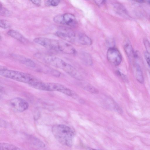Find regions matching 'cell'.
<instances>
[{"instance_id":"obj_1","label":"cell","mask_w":150,"mask_h":150,"mask_svg":"<svg viewBox=\"0 0 150 150\" xmlns=\"http://www.w3.org/2000/svg\"><path fill=\"white\" fill-rule=\"evenodd\" d=\"M35 56L40 61L62 70L73 78L82 79L81 75L74 67L59 57L39 53H36Z\"/></svg>"},{"instance_id":"obj_2","label":"cell","mask_w":150,"mask_h":150,"mask_svg":"<svg viewBox=\"0 0 150 150\" xmlns=\"http://www.w3.org/2000/svg\"><path fill=\"white\" fill-rule=\"evenodd\" d=\"M34 41L47 49L69 54L76 53L74 48L66 41L44 37L35 38Z\"/></svg>"},{"instance_id":"obj_3","label":"cell","mask_w":150,"mask_h":150,"mask_svg":"<svg viewBox=\"0 0 150 150\" xmlns=\"http://www.w3.org/2000/svg\"><path fill=\"white\" fill-rule=\"evenodd\" d=\"M52 132L61 144L68 147L72 146L75 132L71 128L64 125H55L52 127Z\"/></svg>"},{"instance_id":"obj_4","label":"cell","mask_w":150,"mask_h":150,"mask_svg":"<svg viewBox=\"0 0 150 150\" xmlns=\"http://www.w3.org/2000/svg\"><path fill=\"white\" fill-rule=\"evenodd\" d=\"M0 74L3 77L20 82L27 83L30 86L39 81L31 74L5 68L0 69Z\"/></svg>"},{"instance_id":"obj_5","label":"cell","mask_w":150,"mask_h":150,"mask_svg":"<svg viewBox=\"0 0 150 150\" xmlns=\"http://www.w3.org/2000/svg\"><path fill=\"white\" fill-rule=\"evenodd\" d=\"M30 86L35 88L41 90L60 92L72 97H75L76 95L74 92L59 83L43 82L39 81Z\"/></svg>"},{"instance_id":"obj_6","label":"cell","mask_w":150,"mask_h":150,"mask_svg":"<svg viewBox=\"0 0 150 150\" xmlns=\"http://www.w3.org/2000/svg\"><path fill=\"white\" fill-rule=\"evenodd\" d=\"M106 57L108 62L115 66L120 65L122 59L120 52L114 47L109 48L107 51Z\"/></svg>"},{"instance_id":"obj_7","label":"cell","mask_w":150,"mask_h":150,"mask_svg":"<svg viewBox=\"0 0 150 150\" xmlns=\"http://www.w3.org/2000/svg\"><path fill=\"white\" fill-rule=\"evenodd\" d=\"M56 35L63 40L71 42H76V37L75 33L71 30L65 28L57 31Z\"/></svg>"},{"instance_id":"obj_8","label":"cell","mask_w":150,"mask_h":150,"mask_svg":"<svg viewBox=\"0 0 150 150\" xmlns=\"http://www.w3.org/2000/svg\"><path fill=\"white\" fill-rule=\"evenodd\" d=\"M9 104L12 108L19 112H22L26 110L29 106L26 101L19 97L11 99L10 101Z\"/></svg>"},{"instance_id":"obj_9","label":"cell","mask_w":150,"mask_h":150,"mask_svg":"<svg viewBox=\"0 0 150 150\" xmlns=\"http://www.w3.org/2000/svg\"><path fill=\"white\" fill-rule=\"evenodd\" d=\"M124 48L127 57L131 59L135 57L134 53L131 42L128 39L124 41Z\"/></svg>"},{"instance_id":"obj_10","label":"cell","mask_w":150,"mask_h":150,"mask_svg":"<svg viewBox=\"0 0 150 150\" xmlns=\"http://www.w3.org/2000/svg\"><path fill=\"white\" fill-rule=\"evenodd\" d=\"M7 34L9 36L23 43H26L28 42L26 38L16 30H10L8 32Z\"/></svg>"},{"instance_id":"obj_11","label":"cell","mask_w":150,"mask_h":150,"mask_svg":"<svg viewBox=\"0 0 150 150\" xmlns=\"http://www.w3.org/2000/svg\"><path fill=\"white\" fill-rule=\"evenodd\" d=\"M63 24L70 26H74L76 24L75 16L72 14L66 13L63 15Z\"/></svg>"},{"instance_id":"obj_12","label":"cell","mask_w":150,"mask_h":150,"mask_svg":"<svg viewBox=\"0 0 150 150\" xmlns=\"http://www.w3.org/2000/svg\"><path fill=\"white\" fill-rule=\"evenodd\" d=\"M14 57L21 63L32 68L36 67V64L31 59L19 55H14Z\"/></svg>"},{"instance_id":"obj_13","label":"cell","mask_w":150,"mask_h":150,"mask_svg":"<svg viewBox=\"0 0 150 150\" xmlns=\"http://www.w3.org/2000/svg\"><path fill=\"white\" fill-rule=\"evenodd\" d=\"M77 42L85 45H90L92 44V41L89 37L86 35L81 34L77 36Z\"/></svg>"},{"instance_id":"obj_14","label":"cell","mask_w":150,"mask_h":150,"mask_svg":"<svg viewBox=\"0 0 150 150\" xmlns=\"http://www.w3.org/2000/svg\"><path fill=\"white\" fill-rule=\"evenodd\" d=\"M136 77L137 80L140 83L144 82V79L142 72L140 66L138 63L135 64Z\"/></svg>"},{"instance_id":"obj_15","label":"cell","mask_w":150,"mask_h":150,"mask_svg":"<svg viewBox=\"0 0 150 150\" xmlns=\"http://www.w3.org/2000/svg\"><path fill=\"white\" fill-rule=\"evenodd\" d=\"M17 146L10 144L1 143L0 144V150H19Z\"/></svg>"},{"instance_id":"obj_16","label":"cell","mask_w":150,"mask_h":150,"mask_svg":"<svg viewBox=\"0 0 150 150\" xmlns=\"http://www.w3.org/2000/svg\"><path fill=\"white\" fill-rule=\"evenodd\" d=\"M82 87L89 92L94 94H97L98 91L90 84L85 82L81 83Z\"/></svg>"},{"instance_id":"obj_17","label":"cell","mask_w":150,"mask_h":150,"mask_svg":"<svg viewBox=\"0 0 150 150\" xmlns=\"http://www.w3.org/2000/svg\"><path fill=\"white\" fill-rule=\"evenodd\" d=\"M11 24L7 21L4 20H1L0 21V27L6 29L11 27Z\"/></svg>"},{"instance_id":"obj_18","label":"cell","mask_w":150,"mask_h":150,"mask_svg":"<svg viewBox=\"0 0 150 150\" xmlns=\"http://www.w3.org/2000/svg\"><path fill=\"white\" fill-rule=\"evenodd\" d=\"M54 21L56 23L63 24V15H58L55 16Z\"/></svg>"},{"instance_id":"obj_19","label":"cell","mask_w":150,"mask_h":150,"mask_svg":"<svg viewBox=\"0 0 150 150\" xmlns=\"http://www.w3.org/2000/svg\"><path fill=\"white\" fill-rule=\"evenodd\" d=\"M144 58L148 65L150 72V52L148 51H146L144 54Z\"/></svg>"},{"instance_id":"obj_20","label":"cell","mask_w":150,"mask_h":150,"mask_svg":"<svg viewBox=\"0 0 150 150\" xmlns=\"http://www.w3.org/2000/svg\"><path fill=\"white\" fill-rule=\"evenodd\" d=\"M84 58V60L89 65H91L92 64V61L91 58L90 56L88 54H85L83 55Z\"/></svg>"},{"instance_id":"obj_21","label":"cell","mask_w":150,"mask_h":150,"mask_svg":"<svg viewBox=\"0 0 150 150\" xmlns=\"http://www.w3.org/2000/svg\"><path fill=\"white\" fill-rule=\"evenodd\" d=\"M60 0H48L47 3L49 6H56L58 5L60 2Z\"/></svg>"},{"instance_id":"obj_22","label":"cell","mask_w":150,"mask_h":150,"mask_svg":"<svg viewBox=\"0 0 150 150\" xmlns=\"http://www.w3.org/2000/svg\"><path fill=\"white\" fill-rule=\"evenodd\" d=\"M0 13L2 15H7L8 14V11L4 9V8L1 7V6H0Z\"/></svg>"},{"instance_id":"obj_23","label":"cell","mask_w":150,"mask_h":150,"mask_svg":"<svg viewBox=\"0 0 150 150\" xmlns=\"http://www.w3.org/2000/svg\"><path fill=\"white\" fill-rule=\"evenodd\" d=\"M30 1L33 3L38 6H40L41 3V0H30Z\"/></svg>"},{"instance_id":"obj_24","label":"cell","mask_w":150,"mask_h":150,"mask_svg":"<svg viewBox=\"0 0 150 150\" xmlns=\"http://www.w3.org/2000/svg\"><path fill=\"white\" fill-rule=\"evenodd\" d=\"M99 5H100L104 3L106 0H94Z\"/></svg>"},{"instance_id":"obj_25","label":"cell","mask_w":150,"mask_h":150,"mask_svg":"<svg viewBox=\"0 0 150 150\" xmlns=\"http://www.w3.org/2000/svg\"><path fill=\"white\" fill-rule=\"evenodd\" d=\"M144 41V44H145L146 48L149 49L150 46L149 43L148 41L146 40H145Z\"/></svg>"},{"instance_id":"obj_26","label":"cell","mask_w":150,"mask_h":150,"mask_svg":"<svg viewBox=\"0 0 150 150\" xmlns=\"http://www.w3.org/2000/svg\"><path fill=\"white\" fill-rule=\"evenodd\" d=\"M137 2L142 3L144 2V0H132Z\"/></svg>"},{"instance_id":"obj_27","label":"cell","mask_w":150,"mask_h":150,"mask_svg":"<svg viewBox=\"0 0 150 150\" xmlns=\"http://www.w3.org/2000/svg\"></svg>"}]
</instances>
